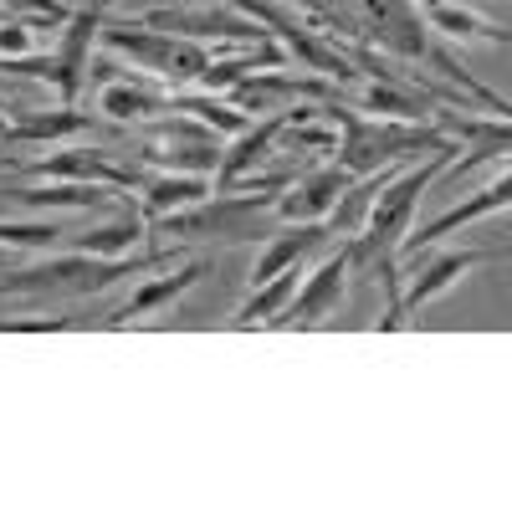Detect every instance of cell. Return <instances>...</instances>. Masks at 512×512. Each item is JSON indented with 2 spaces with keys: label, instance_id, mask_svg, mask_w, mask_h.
Listing matches in <instances>:
<instances>
[{
  "label": "cell",
  "instance_id": "1",
  "mask_svg": "<svg viewBox=\"0 0 512 512\" xmlns=\"http://www.w3.org/2000/svg\"><path fill=\"white\" fill-rule=\"evenodd\" d=\"M175 267V251H139V256H88V251H67L57 246L47 262H31L16 272H0V292H52V297H88V292H108L123 277H149Z\"/></svg>",
  "mask_w": 512,
  "mask_h": 512
},
{
  "label": "cell",
  "instance_id": "21",
  "mask_svg": "<svg viewBox=\"0 0 512 512\" xmlns=\"http://www.w3.org/2000/svg\"><path fill=\"white\" fill-rule=\"evenodd\" d=\"M395 180V169L384 164V169H369V175H354V185L338 195V205L328 210V231L333 236H359L364 231V221H369V210H374V200H379V190Z\"/></svg>",
  "mask_w": 512,
  "mask_h": 512
},
{
  "label": "cell",
  "instance_id": "9",
  "mask_svg": "<svg viewBox=\"0 0 512 512\" xmlns=\"http://www.w3.org/2000/svg\"><path fill=\"white\" fill-rule=\"evenodd\" d=\"M354 185V175L344 164H318V169H308V175H292V185L277 195V210L272 216L282 221V226H297V221H328V210L338 205V195H344Z\"/></svg>",
  "mask_w": 512,
  "mask_h": 512
},
{
  "label": "cell",
  "instance_id": "11",
  "mask_svg": "<svg viewBox=\"0 0 512 512\" xmlns=\"http://www.w3.org/2000/svg\"><path fill=\"white\" fill-rule=\"evenodd\" d=\"M436 123L456 144L466 139V154H456V175H472L477 164H512V118H456L436 108Z\"/></svg>",
  "mask_w": 512,
  "mask_h": 512
},
{
  "label": "cell",
  "instance_id": "20",
  "mask_svg": "<svg viewBox=\"0 0 512 512\" xmlns=\"http://www.w3.org/2000/svg\"><path fill=\"white\" fill-rule=\"evenodd\" d=\"M303 272L308 267H287V272H277V277H267V282H251V297L236 308V328H277V318L287 313V303L297 297V282H303Z\"/></svg>",
  "mask_w": 512,
  "mask_h": 512
},
{
  "label": "cell",
  "instance_id": "5",
  "mask_svg": "<svg viewBox=\"0 0 512 512\" xmlns=\"http://www.w3.org/2000/svg\"><path fill=\"white\" fill-rule=\"evenodd\" d=\"M118 0H82V6L62 21V36H57V52L52 57V93L62 103H77L82 98V82L93 72V52L103 47V26H108V11Z\"/></svg>",
  "mask_w": 512,
  "mask_h": 512
},
{
  "label": "cell",
  "instance_id": "24",
  "mask_svg": "<svg viewBox=\"0 0 512 512\" xmlns=\"http://www.w3.org/2000/svg\"><path fill=\"white\" fill-rule=\"evenodd\" d=\"M82 328L77 318H0V333H67Z\"/></svg>",
  "mask_w": 512,
  "mask_h": 512
},
{
  "label": "cell",
  "instance_id": "15",
  "mask_svg": "<svg viewBox=\"0 0 512 512\" xmlns=\"http://www.w3.org/2000/svg\"><path fill=\"white\" fill-rule=\"evenodd\" d=\"M415 11H420V21L431 26L436 36L461 41V47H466V41H482V47H512V31L487 21L482 11H472L466 0H415Z\"/></svg>",
  "mask_w": 512,
  "mask_h": 512
},
{
  "label": "cell",
  "instance_id": "16",
  "mask_svg": "<svg viewBox=\"0 0 512 512\" xmlns=\"http://www.w3.org/2000/svg\"><path fill=\"white\" fill-rule=\"evenodd\" d=\"M328 221H297V226H282L277 236H267L262 256H256V267H251V282H267L287 267H308V256H318L328 246Z\"/></svg>",
  "mask_w": 512,
  "mask_h": 512
},
{
  "label": "cell",
  "instance_id": "14",
  "mask_svg": "<svg viewBox=\"0 0 512 512\" xmlns=\"http://www.w3.org/2000/svg\"><path fill=\"white\" fill-rule=\"evenodd\" d=\"M98 113L113 123H154L164 113H175V88H159L144 77H118L98 88Z\"/></svg>",
  "mask_w": 512,
  "mask_h": 512
},
{
  "label": "cell",
  "instance_id": "6",
  "mask_svg": "<svg viewBox=\"0 0 512 512\" xmlns=\"http://www.w3.org/2000/svg\"><path fill=\"white\" fill-rule=\"evenodd\" d=\"M354 277V241H338V251H323L318 262L297 282V297L287 303V313L277 318V328H318L323 318L338 313Z\"/></svg>",
  "mask_w": 512,
  "mask_h": 512
},
{
  "label": "cell",
  "instance_id": "18",
  "mask_svg": "<svg viewBox=\"0 0 512 512\" xmlns=\"http://www.w3.org/2000/svg\"><path fill=\"white\" fill-rule=\"evenodd\" d=\"M134 195H139L144 221L154 226L164 216H175V210L200 205L205 195H216V180H210V175H175V169H154V175H144V185Z\"/></svg>",
  "mask_w": 512,
  "mask_h": 512
},
{
  "label": "cell",
  "instance_id": "23",
  "mask_svg": "<svg viewBox=\"0 0 512 512\" xmlns=\"http://www.w3.org/2000/svg\"><path fill=\"white\" fill-rule=\"evenodd\" d=\"M364 108L369 113H384V118H405V123H425L436 108H425L415 93H400V88H390V82H374V88L364 93Z\"/></svg>",
  "mask_w": 512,
  "mask_h": 512
},
{
  "label": "cell",
  "instance_id": "22",
  "mask_svg": "<svg viewBox=\"0 0 512 512\" xmlns=\"http://www.w3.org/2000/svg\"><path fill=\"white\" fill-rule=\"evenodd\" d=\"M62 241L67 231L47 221H0V246L6 251H57Z\"/></svg>",
  "mask_w": 512,
  "mask_h": 512
},
{
  "label": "cell",
  "instance_id": "12",
  "mask_svg": "<svg viewBox=\"0 0 512 512\" xmlns=\"http://www.w3.org/2000/svg\"><path fill=\"white\" fill-rule=\"evenodd\" d=\"M287 123H292V108H282V113H267L262 123H246L241 134H231V144L221 149L216 190H236L241 180H251V175H256V164H262V159L277 149V139L287 134Z\"/></svg>",
  "mask_w": 512,
  "mask_h": 512
},
{
  "label": "cell",
  "instance_id": "19",
  "mask_svg": "<svg viewBox=\"0 0 512 512\" xmlns=\"http://www.w3.org/2000/svg\"><path fill=\"white\" fill-rule=\"evenodd\" d=\"M93 128V113H82L77 103H62V108H16L11 123H6V139L11 144H57V139H77Z\"/></svg>",
  "mask_w": 512,
  "mask_h": 512
},
{
  "label": "cell",
  "instance_id": "7",
  "mask_svg": "<svg viewBox=\"0 0 512 512\" xmlns=\"http://www.w3.org/2000/svg\"><path fill=\"white\" fill-rule=\"evenodd\" d=\"M502 210H512V169H502L497 180H487L482 190H472V195H466L461 205L441 210L436 221L415 226V231L405 236V246H400V262H405V256H415V251H425V246L446 241V236H456V231H466V226L487 221V216H502Z\"/></svg>",
  "mask_w": 512,
  "mask_h": 512
},
{
  "label": "cell",
  "instance_id": "3",
  "mask_svg": "<svg viewBox=\"0 0 512 512\" xmlns=\"http://www.w3.org/2000/svg\"><path fill=\"white\" fill-rule=\"evenodd\" d=\"M103 47L128 57L149 82L159 88H195L200 72L210 67V52L205 41L195 36H180V31H154V26H139V21H123V26H103Z\"/></svg>",
  "mask_w": 512,
  "mask_h": 512
},
{
  "label": "cell",
  "instance_id": "2",
  "mask_svg": "<svg viewBox=\"0 0 512 512\" xmlns=\"http://www.w3.org/2000/svg\"><path fill=\"white\" fill-rule=\"evenodd\" d=\"M338 123V164L349 175H369V169L384 164H410L420 154H436V149H461L446 128L436 123H405V118H364L354 108H323Z\"/></svg>",
  "mask_w": 512,
  "mask_h": 512
},
{
  "label": "cell",
  "instance_id": "17",
  "mask_svg": "<svg viewBox=\"0 0 512 512\" xmlns=\"http://www.w3.org/2000/svg\"><path fill=\"white\" fill-rule=\"evenodd\" d=\"M149 221H144V210L134 205V195H123L118 200V221L108 226H93V231H67V251H88V256H108V262H118V256H134V246L144 241Z\"/></svg>",
  "mask_w": 512,
  "mask_h": 512
},
{
  "label": "cell",
  "instance_id": "8",
  "mask_svg": "<svg viewBox=\"0 0 512 512\" xmlns=\"http://www.w3.org/2000/svg\"><path fill=\"white\" fill-rule=\"evenodd\" d=\"M36 180H77V185H108V190H139L144 169L118 164L108 149H52L47 159H31Z\"/></svg>",
  "mask_w": 512,
  "mask_h": 512
},
{
  "label": "cell",
  "instance_id": "13",
  "mask_svg": "<svg viewBox=\"0 0 512 512\" xmlns=\"http://www.w3.org/2000/svg\"><path fill=\"white\" fill-rule=\"evenodd\" d=\"M205 277V262L195 256V262H180L175 272H164V277H144L139 287H134V297H128L123 308H113L108 313V323L103 328H128V323H139V318H149V313H164V308H175L180 297L195 287Z\"/></svg>",
  "mask_w": 512,
  "mask_h": 512
},
{
  "label": "cell",
  "instance_id": "4",
  "mask_svg": "<svg viewBox=\"0 0 512 512\" xmlns=\"http://www.w3.org/2000/svg\"><path fill=\"white\" fill-rule=\"evenodd\" d=\"M139 159L149 169H175V175H216L221 134L190 113H164V118H154L149 139L139 144Z\"/></svg>",
  "mask_w": 512,
  "mask_h": 512
},
{
  "label": "cell",
  "instance_id": "10",
  "mask_svg": "<svg viewBox=\"0 0 512 512\" xmlns=\"http://www.w3.org/2000/svg\"><path fill=\"white\" fill-rule=\"evenodd\" d=\"M497 256H512V246H502V251H441V256H431L425 267H415V272H405V313L415 318L420 308H431L441 292H451L466 272H477L482 262H497Z\"/></svg>",
  "mask_w": 512,
  "mask_h": 512
},
{
  "label": "cell",
  "instance_id": "25",
  "mask_svg": "<svg viewBox=\"0 0 512 512\" xmlns=\"http://www.w3.org/2000/svg\"><path fill=\"white\" fill-rule=\"evenodd\" d=\"M11 113H16V108H6V103H0V139H6V123H11Z\"/></svg>",
  "mask_w": 512,
  "mask_h": 512
}]
</instances>
